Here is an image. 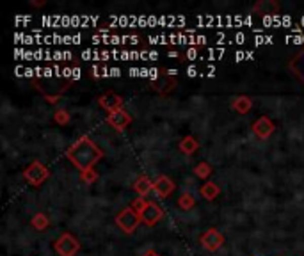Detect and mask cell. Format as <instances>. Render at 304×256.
<instances>
[{
    "label": "cell",
    "instance_id": "14",
    "mask_svg": "<svg viewBox=\"0 0 304 256\" xmlns=\"http://www.w3.org/2000/svg\"><path fill=\"white\" fill-rule=\"evenodd\" d=\"M71 79H80V69L79 68L71 69Z\"/></svg>",
    "mask_w": 304,
    "mask_h": 256
},
{
    "label": "cell",
    "instance_id": "6",
    "mask_svg": "<svg viewBox=\"0 0 304 256\" xmlns=\"http://www.w3.org/2000/svg\"><path fill=\"white\" fill-rule=\"evenodd\" d=\"M292 68L295 69V73L304 79V52H300L299 55H295V59L292 61Z\"/></svg>",
    "mask_w": 304,
    "mask_h": 256
},
{
    "label": "cell",
    "instance_id": "8",
    "mask_svg": "<svg viewBox=\"0 0 304 256\" xmlns=\"http://www.w3.org/2000/svg\"><path fill=\"white\" fill-rule=\"evenodd\" d=\"M254 43L256 45H269V43H274V38L272 36H263V34H256L254 36Z\"/></svg>",
    "mask_w": 304,
    "mask_h": 256
},
{
    "label": "cell",
    "instance_id": "13",
    "mask_svg": "<svg viewBox=\"0 0 304 256\" xmlns=\"http://www.w3.org/2000/svg\"><path fill=\"white\" fill-rule=\"evenodd\" d=\"M139 191H148V181L146 180L139 181Z\"/></svg>",
    "mask_w": 304,
    "mask_h": 256
},
{
    "label": "cell",
    "instance_id": "4",
    "mask_svg": "<svg viewBox=\"0 0 304 256\" xmlns=\"http://www.w3.org/2000/svg\"><path fill=\"white\" fill-rule=\"evenodd\" d=\"M226 54V48H207L205 54H201L199 59H208V61H214V59H221Z\"/></svg>",
    "mask_w": 304,
    "mask_h": 256
},
{
    "label": "cell",
    "instance_id": "7",
    "mask_svg": "<svg viewBox=\"0 0 304 256\" xmlns=\"http://www.w3.org/2000/svg\"><path fill=\"white\" fill-rule=\"evenodd\" d=\"M110 123H114V125L121 128V126H125L128 123V118L125 112H114V114L110 116Z\"/></svg>",
    "mask_w": 304,
    "mask_h": 256
},
{
    "label": "cell",
    "instance_id": "2",
    "mask_svg": "<svg viewBox=\"0 0 304 256\" xmlns=\"http://www.w3.org/2000/svg\"><path fill=\"white\" fill-rule=\"evenodd\" d=\"M292 16H288V15H285V16H281V15H263L261 16V23H263V27H279V25H285V27H290L292 29Z\"/></svg>",
    "mask_w": 304,
    "mask_h": 256
},
{
    "label": "cell",
    "instance_id": "9",
    "mask_svg": "<svg viewBox=\"0 0 304 256\" xmlns=\"http://www.w3.org/2000/svg\"><path fill=\"white\" fill-rule=\"evenodd\" d=\"M253 57H254L253 52H244V50H240V52H237V54H235V61H244V59H253Z\"/></svg>",
    "mask_w": 304,
    "mask_h": 256
},
{
    "label": "cell",
    "instance_id": "12",
    "mask_svg": "<svg viewBox=\"0 0 304 256\" xmlns=\"http://www.w3.org/2000/svg\"><path fill=\"white\" fill-rule=\"evenodd\" d=\"M198 71H199V69L196 68V66H188V68H187V75L188 77H196V75H198Z\"/></svg>",
    "mask_w": 304,
    "mask_h": 256
},
{
    "label": "cell",
    "instance_id": "11",
    "mask_svg": "<svg viewBox=\"0 0 304 256\" xmlns=\"http://www.w3.org/2000/svg\"><path fill=\"white\" fill-rule=\"evenodd\" d=\"M286 41H288V43H295V45H304V34H299V36H286Z\"/></svg>",
    "mask_w": 304,
    "mask_h": 256
},
{
    "label": "cell",
    "instance_id": "1",
    "mask_svg": "<svg viewBox=\"0 0 304 256\" xmlns=\"http://www.w3.org/2000/svg\"><path fill=\"white\" fill-rule=\"evenodd\" d=\"M91 41L96 45L100 43H107V45H123V43H130V45H137L139 38L137 36H109V34H101V36H93Z\"/></svg>",
    "mask_w": 304,
    "mask_h": 256
},
{
    "label": "cell",
    "instance_id": "15",
    "mask_svg": "<svg viewBox=\"0 0 304 256\" xmlns=\"http://www.w3.org/2000/svg\"><path fill=\"white\" fill-rule=\"evenodd\" d=\"M157 75H159V71L155 68H149V79H155Z\"/></svg>",
    "mask_w": 304,
    "mask_h": 256
},
{
    "label": "cell",
    "instance_id": "3",
    "mask_svg": "<svg viewBox=\"0 0 304 256\" xmlns=\"http://www.w3.org/2000/svg\"><path fill=\"white\" fill-rule=\"evenodd\" d=\"M120 223H123L121 226H125V230H134L135 223H137V217H135L130 210H127V212H123V215L120 217Z\"/></svg>",
    "mask_w": 304,
    "mask_h": 256
},
{
    "label": "cell",
    "instance_id": "5",
    "mask_svg": "<svg viewBox=\"0 0 304 256\" xmlns=\"http://www.w3.org/2000/svg\"><path fill=\"white\" fill-rule=\"evenodd\" d=\"M159 217H160L159 208H157V206H153V205L146 206L144 213H142V219H144L146 223H155V221L159 219Z\"/></svg>",
    "mask_w": 304,
    "mask_h": 256
},
{
    "label": "cell",
    "instance_id": "10",
    "mask_svg": "<svg viewBox=\"0 0 304 256\" xmlns=\"http://www.w3.org/2000/svg\"><path fill=\"white\" fill-rule=\"evenodd\" d=\"M185 57H187L188 61H194V59L201 57V54H199V50H196V48H188V50L185 52Z\"/></svg>",
    "mask_w": 304,
    "mask_h": 256
}]
</instances>
